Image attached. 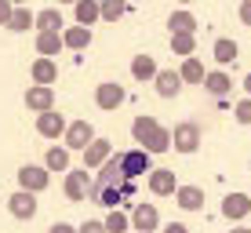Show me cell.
I'll use <instances>...</instances> for the list:
<instances>
[{
  "mask_svg": "<svg viewBox=\"0 0 251 233\" xmlns=\"http://www.w3.org/2000/svg\"><path fill=\"white\" fill-rule=\"evenodd\" d=\"M73 15H76V26L91 29V26L99 22V4H95V0H76V4H73Z\"/></svg>",
  "mask_w": 251,
  "mask_h": 233,
  "instance_id": "21",
  "label": "cell"
},
{
  "mask_svg": "<svg viewBox=\"0 0 251 233\" xmlns=\"http://www.w3.org/2000/svg\"><path fill=\"white\" fill-rule=\"evenodd\" d=\"M62 189H66V197H69V201H88V189H91V175H88V171H73V168H69L66 171V182H62Z\"/></svg>",
  "mask_w": 251,
  "mask_h": 233,
  "instance_id": "8",
  "label": "cell"
},
{
  "mask_svg": "<svg viewBox=\"0 0 251 233\" xmlns=\"http://www.w3.org/2000/svg\"><path fill=\"white\" fill-rule=\"evenodd\" d=\"M37 51L40 58H51L62 51V33H37Z\"/></svg>",
  "mask_w": 251,
  "mask_h": 233,
  "instance_id": "28",
  "label": "cell"
},
{
  "mask_svg": "<svg viewBox=\"0 0 251 233\" xmlns=\"http://www.w3.org/2000/svg\"><path fill=\"white\" fill-rule=\"evenodd\" d=\"M175 204L182 211H201L204 208V189L201 186H178L175 189Z\"/></svg>",
  "mask_w": 251,
  "mask_h": 233,
  "instance_id": "17",
  "label": "cell"
},
{
  "mask_svg": "<svg viewBox=\"0 0 251 233\" xmlns=\"http://www.w3.org/2000/svg\"><path fill=\"white\" fill-rule=\"evenodd\" d=\"M48 186H51V175L40 168V164H22V168H19V189H22V193L37 197V193H44Z\"/></svg>",
  "mask_w": 251,
  "mask_h": 233,
  "instance_id": "4",
  "label": "cell"
},
{
  "mask_svg": "<svg viewBox=\"0 0 251 233\" xmlns=\"http://www.w3.org/2000/svg\"><path fill=\"white\" fill-rule=\"evenodd\" d=\"M240 22L251 26V0H244V4H240Z\"/></svg>",
  "mask_w": 251,
  "mask_h": 233,
  "instance_id": "36",
  "label": "cell"
},
{
  "mask_svg": "<svg viewBox=\"0 0 251 233\" xmlns=\"http://www.w3.org/2000/svg\"><path fill=\"white\" fill-rule=\"evenodd\" d=\"M29 26H33V11H29V7H19V4H15L11 22H7V29H11V33H25Z\"/></svg>",
  "mask_w": 251,
  "mask_h": 233,
  "instance_id": "29",
  "label": "cell"
},
{
  "mask_svg": "<svg viewBox=\"0 0 251 233\" xmlns=\"http://www.w3.org/2000/svg\"><path fill=\"white\" fill-rule=\"evenodd\" d=\"M171 146H175L178 153H197V146H201V124H197V120H182V124H175V131H171Z\"/></svg>",
  "mask_w": 251,
  "mask_h": 233,
  "instance_id": "5",
  "label": "cell"
},
{
  "mask_svg": "<svg viewBox=\"0 0 251 233\" xmlns=\"http://www.w3.org/2000/svg\"><path fill=\"white\" fill-rule=\"evenodd\" d=\"M127 219H131V230H138V233H153V230H160V211L153 208V204H146V201H142V204H135Z\"/></svg>",
  "mask_w": 251,
  "mask_h": 233,
  "instance_id": "6",
  "label": "cell"
},
{
  "mask_svg": "<svg viewBox=\"0 0 251 233\" xmlns=\"http://www.w3.org/2000/svg\"><path fill=\"white\" fill-rule=\"evenodd\" d=\"M244 91H248V99H251V73L244 77Z\"/></svg>",
  "mask_w": 251,
  "mask_h": 233,
  "instance_id": "40",
  "label": "cell"
},
{
  "mask_svg": "<svg viewBox=\"0 0 251 233\" xmlns=\"http://www.w3.org/2000/svg\"><path fill=\"white\" fill-rule=\"evenodd\" d=\"M48 233H76V226H69V222H55Z\"/></svg>",
  "mask_w": 251,
  "mask_h": 233,
  "instance_id": "38",
  "label": "cell"
},
{
  "mask_svg": "<svg viewBox=\"0 0 251 233\" xmlns=\"http://www.w3.org/2000/svg\"><path fill=\"white\" fill-rule=\"evenodd\" d=\"M102 226H106V233H127L131 230V219H127L124 211H109L106 219H102Z\"/></svg>",
  "mask_w": 251,
  "mask_h": 233,
  "instance_id": "31",
  "label": "cell"
},
{
  "mask_svg": "<svg viewBox=\"0 0 251 233\" xmlns=\"http://www.w3.org/2000/svg\"><path fill=\"white\" fill-rule=\"evenodd\" d=\"M124 99H127V95H124V88H120L117 80H102L99 88H95V106H99V109H120Z\"/></svg>",
  "mask_w": 251,
  "mask_h": 233,
  "instance_id": "7",
  "label": "cell"
},
{
  "mask_svg": "<svg viewBox=\"0 0 251 233\" xmlns=\"http://www.w3.org/2000/svg\"><path fill=\"white\" fill-rule=\"evenodd\" d=\"M131 77L135 80H153V77H157V62H153V55H135L131 58Z\"/></svg>",
  "mask_w": 251,
  "mask_h": 233,
  "instance_id": "25",
  "label": "cell"
},
{
  "mask_svg": "<svg viewBox=\"0 0 251 233\" xmlns=\"http://www.w3.org/2000/svg\"><path fill=\"white\" fill-rule=\"evenodd\" d=\"M178 80H182V84H204L201 58H182V66H178Z\"/></svg>",
  "mask_w": 251,
  "mask_h": 233,
  "instance_id": "26",
  "label": "cell"
},
{
  "mask_svg": "<svg viewBox=\"0 0 251 233\" xmlns=\"http://www.w3.org/2000/svg\"><path fill=\"white\" fill-rule=\"evenodd\" d=\"M62 48H69V51L91 48V29H84V26H69V29H62Z\"/></svg>",
  "mask_w": 251,
  "mask_h": 233,
  "instance_id": "20",
  "label": "cell"
},
{
  "mask_svg": "<svg viewBox=\"0 0 251 233\" xmlns=\"http://www.w3.org/2000/svg\"><path fill=\"white\" fill-rule=\"evenodd\" d=\"M131 197H135V182H124L120 186V201H131Z\"/></svg>",
  "mask_w": 251,
  "mask_h": 233,
  "instance_id": "39",
  "label": "cell"
},
{
  "mask_svg": "<svg viewBox=\"0 0 251 233\" xmlns=\"http://www.w3.org/2000/svg\"><path fill=\"white\" fill-rule=\"evenodd\" d=\"M33 26H37V33H62V11L58 7H44V11L33 15Z\"/></svg>",
  "mask_w": 251,
  "mask_h": 233,
  "instance_id": "19",
  "label": "cell"
},
{
  "mask_svg": "<svg viewBox=\"0 0 251 233\" xmlns=\"http://www.w3.org/2000/svg\"><path fill=\"white\" fill-rule=\"evenodd\" d=\"M37 131L44 135V139H62L66 135V117L55 113V109H51V113H40L37 117Z\"/></svg>",
  "mask_w": 251,
  "mask_h": 233,
  "instance_id": "16",
  "label": "cell"
},
{
  "mask_svg": "<svg viewBox=\"0 0 251 233\" xmlns=\"http://www.w3.org/2000/svg\"><path fill=\"white\" fill-rule=\"evenodd\" d=\"M160 233H189V226H182V222H168Z\"/></svg>",
  "mask_w": 251,
  "mask_h": 233,
  "instance_id": "37",
  "label": "cell"
},
{
  "mask_svg": "<svg viewBox=\"0 0 251 233\" xmlns=\"http://www.w3.org/2000/svg\"><path fill=\"white\" fill-rule=\"evenodd\" d=\"M222 215H226L229 222H244L251 215V197L248 193H229L226 201H222Z\"/></svg>",
  "mask_w": 251,
  "mask_h": 233,
  "instance_id": "12",
  "label": "cell"
},
{
  "mask_svg": "<svg viewBox=\"0 0 251 233\" xmlns=\"http://www.w3.org/2000/svg\"><path fill=\"white\" fill-rule=\"evenodd\" d=\"M11 11H15V4H11V0H0V26H7V22H11Z\"/></svg>",
  "mask_w": 251,
  "mask_h": 233,
  "instance_id": "35",
  "label": "cell"
},
{
  "mask_svg": "<svg viewBox=\"0 0 251 233\" xmlns=\"http://www.w3.org/2000/svg\"><path fill=\"white\" fill-rule=\"evenodd\" d=\"M25 109H33V113H51V109H55V91L51 88H37V84H33L29 91H25Z\"/></svg>",
  "mask_w": 251,
  "mask_h": 233,
  "instance_id": "13",
  "label": "cell"
},
{
  "mask_svg": "<svg viewBox=\"0 0 251 233\" xmlns=\"http://www.w3.org/2000/svg\"><path fill=\"white\" fill-rule=\"evenodd\" d=\"M29 77H33V84H37V88H51V84L58 80L55 58H37V62L29 66Z\"/></svg>",
  "mask_w": 251,
  "mask_h": 233,
  "instance_id": "14",
  "label": "cell"
},
{
  "mask_svg": "<svg viewBox=\"0 0 251 233\" xmlns=\"http://www.w3.org/2000/svg\"><path fill=\"white\" fill-rule=\"evenodd\" d=\"M168 29H171V37H175V33H189V37H193V33H197V19H193V11H171Z\"/></svg>",
  "mask_w": 251,
  "mask_h": 233,
  "instance_id": "24",
  "label": "cell"
},
{
  "mask_svg": "<svg viewBox=\"0 0 251 233\" xmlns=\"http://www.w3.org/2000/svg\"><path fill=\"white\" fill-rule=\"evenodd\" d=\"M193 48H197V37H189V33H175L171 37V51L182 58H193Z\"/></svg>",
  "mask_w": 251,
  "mask_h": 233,
  "instance_id": "30",
  "label": "cell"
},
{
  "mask_svg": "<svg viewBox=\"0 0 251 233\" xmlns=\"http://www.w3.org/2000/svg\"><path fill=\"white\" fill-rule=\"evenodd\" d=\"M109 157H113V142L109 139H95L88 150H84V171H99Z\"/></svg>",
  "mask_w": 251,
  "mask_h": 233,
  "instance_id": "11",
  "label": "cell"
},
{
  "mask_svg": "<svg viewBox=\"0 0 251 233\" xmlns=\"http://www.w3.org/2000/svg\"><path fill=\"white\" fill-rule=\"evenodd\" d=\"M76 233H106V226H102L99 219H88V222H80V226H76Z\"/></svg>",
  "mask_w": 251,
  "mask_h": 233,
  "instance_id": "34",
  "label": "cell"
},
{
  "mask_svg": "<svg viewBox=\"0 0 251 233\" xmlns=\"http://www.w3.org/2000/svg\"><path fill=\"white\" fill-rule=\"evenodd\" d=\"M120 171H124V182H135V179L153 171V157L146 150H124L120 153Z\"/></svg>",
  "mask_w": 251,
  "mask_h": 233,
  "instance_id": "2",
  "label": "cell"
},
{
  "mask_svg": "<svg viewBox=\"0 0 251 233\" xmlns=\"http://www.w3.org/2000/svg\"><path fill=\"white\" fill-rule=\"evenodd\" d=\"M44 171L51 175V171H69V150L66 146H51V150L44 153Z\"/></svg>",
  "mask_w": 251,
  "mask_h": 233,
  "instance_id": "22",
  "label": "cell"
},
{
  "mask_svg": "<svg viewBox=\"0 0 251 233\" xmlns=\"http://www.w3.org/2000/svg\"><path fill=\"white\" fill-rule=\"evenodd\" d=\"M175 189H178V179H175L171 168H153L150 171V193L153 197H175Z\"/></svg>",
  "mask_w": 251,
  "mask_h": 233,
  "instance_id": "9",
  "label": "cell"
},
{
  "mask_svg": "<svg viewBox=\"0 0 251 233\" xmlns=\"http://www.w3.org/2000/svg\"><path fill=\"white\" fill-rule=\"evenodd\" d=\"M211 51H215V62H219V66H229V62H237V55H240L237 40H229V37H219Z\"/></svg>",
  "mask_w": 251,
  "mask_h": 233,
  "instance_id": "23",
  "label": "cell"
},
{
  "mask_svg": "<svg viewBox=\"0 0 251 233\" xmlns=\"http://www.w3.org/2000/svg\"><path fill=\"white\" fill-rule=\"evenodd\" d=\"M124 11H127L124 4H99V19H106V22H117Z\"/></svg>",
  "mask_w": 251,
  "mask_h": 233,
  "instance_id": "32",
  "label": "cell"
},
{
  "mask_svg": "<svg viewBox=\"0 0 251 233\" xmlns=\"http://www.w3.org/2000/svg\"><path fill=\"white\" fill-rule=\"evenodd\" d=\"M233 113H237V124H251V99H240Z\"/></svg>",
  "mask_w": 251,
  "mask_h": 233,
  "instance_id": "33",
  "label": "cell"
},
{
  "mask_svg": "<svg viewBox=\"0 0 251 233\" xmlns=\"http://www.w3.org/2000/svg\"><path fill=\"white\" fill-rule=\"evenodd\" d=\"M37 208H40V204H37V197H33V193H22V189H15V193L7 197V211H11L15 219H22V222H29L33 215H37Z\"/></svg>",
  "mask_w": 251,
  "mask_h": 233,
  "instance_id": "10",
  "label": "cell"
},
{
  "mask_svg": "<svg viewBox=\"0 0 251 233\" xmlns=\"http://www.w3.org/2000/svg\"><path fill=\"white\" fill-rule=\"evenodd\" d=\"M99 139L95 135V128H91V120H73V124H66V135H62V142H66V150L73 153V150H88V146Z\"/></svg>",
  "mask_w": 251,
  "mask_h": 233,
  "instance_id": "3",
  "label": "cell"
},
{
  "mask_svg": "<svg viewBox=\"0 0 251 233\" xmlns=\"http://www.w3.org/2000/svg\"><path fill=\"white\" fill-rule=\"evenodd\" d=\"M153 84H157V95H160V99H175V95L182 91V80H178L175 70H157Z\"/></svg>",
  "mask_w": 251,
  "mask_h": 233,
  "instance_id": "18",
  "label": "cell"
},
{
  "mask_svg": "<svg viewBox=\"0 0 251 233\" xmlns=\"http://www.w3.org/2000/svg\"><path fill=\"white\" fill-rule=\"evenodd\" d=\"M204 88L215 95V99H222V95H229V88H233V80L222 70H215V73H204Z\"/></svg>",
  "mask_w": 251,
  "mask_h": 233,
  "instance_id": "27",
  "label": "cell"
},
{
  "mask_svg": "<svg viewBox=\"0 0 251 233\" xmlns=\"http://www.w3.org/2000/svg\"><path fill=\"white\" fill-rule=\"evenodd\" d=\"M131 139L138 142V150H146L150 157H153V153H168V150H171V131L160 124L157 117H150V113L135 117V124H131Z\"/></svg>",
  "mask_w": 251,
  "mask_h": 233,
  "instance_id": "1",
  "label": "cell"
},
{
  "mask_svg": "<svg viewBox=\"0 0 251 233\" xmlns=\"http://www.w3.org/2000/svg\"><path fill=\"white\" fill-rule=\"evenodd\" d=\"M95 182H99V186H113V189L124 186V171H120V153H113V157H109V160L99 168Z\"/></svg>",
  "mask_w": 251,
  "mask_h": 233,
  "instance_id": "15",
  "label": "cell"
},
{
  "mask_svg": "<svg viewBox=\"0 0 251 233\" xmlns=\"http://www.w3.org/2000/svg\"><path fill=\"white\" fill-rule=\"evenodd\" d=\"M229 233H251V226H233Z\"/></svg>",
  "mask_w": 251,
  "mask_h": 233,
  "instance_id": "41",
  "label": "cell"
}]
</instances>
